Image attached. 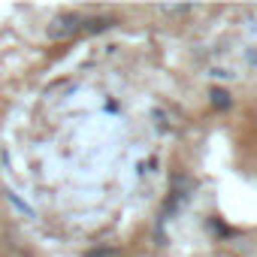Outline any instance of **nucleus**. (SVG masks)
I'll use <instances>...</instances> for the list:
<instances>
[{"label": "nucleus", "instance_id": "obj_1", "mask_svg": "<svg viewBox=\"0 0 257 257\" xmlns=\"http://www.w3.org/2000/svg\"><path fill=\"white\" fill-rule=\"evenodd\" d=\"M103 28V22H91V19H82V16H76V13H64V16H58L52 25H49V37L52 40H67V37H76V34H82V31H91V28Z\"/></svg>", "mask_w": 257, "mask_h": 257}]
</instances>
